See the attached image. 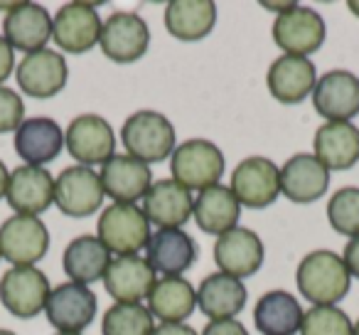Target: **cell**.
<instances>
[{
	"label": "cell",
	"mask_w": 359,
	"mask_h": 335,
	"mask_svg": "<svg viewBox=\"0 0 359 335\" xmlns=\"http://www.w3.org/2000/svg\"><path fill=\"white\" fill-rule=\"evenodd\" d=\"M104 185L96 171L86 165H72L55 180V205L67 217H89L104 205Z\"/></svg>",
	"instance_id": "cell-9"
},
{
	"label": "cell",
	"mask_w": 359,
	"mask_h": 335,
	"mask_svg": "<svg viewBox=\"0 0 359 335\" xmlns=\"http://www.w3.org/2000/svg\"><path fill=\"white\" fill-rule=\"evenodd\" d=\"M50 249V232L40 217L13 215L0 227V256L13 266H35Z\"/></svg>",
	"instance_id": "cell-5"
},
{
	"label": "cell",
	"mask_w": 359,
	"mask_h": 335,
	"mask_svg": "<svg viewBox=\"0 0 359 335\" xmlns=\"http://www.w3.org/2000/svg\"><path fill=\"white\" fill-rule=\"evenodd\" d=\"M101 52L109 60L118 62V65H130V62L140 60L148 52L150 45V30L148 22L130 11L111 13L104 20L99 37Z\"/></svg>",
	"instance_id": "cell-6"
},
{
	"label": "cell",
	"mask_w": 359,
	"mask_h": 335,
	"mask_svg": "<svg viewBox=\"0 0 359 335\" xmlns=\"http://www.w3.org/2000/svg\"><path fill=\"white\" fill-rule=\"evenodd\" d=\"M111 264V251L101 244L99 237L81 235L72 239L62 256V266H65L67 276L74 284H94V281L104 279L106 269Z\"/></svg>",
	"instance_id": "cell-32"
},
{
	"label": "cell",
	"mask_w": 359,
	"mask_h": 335,
	"mask_svg": "<svg viewBox=\"0 0 359 335\" xmlns=\"http://www.w3.org/2000/svg\"><path fill=\"white\" fill-rule=\"evenodd\" d=\"M310 96L315 111L327 121H349L359 114V77L347 70L325 72Z\"/></svg>",
	"instance_id": "cell-15"
},
{
	"label": "cell",
	"mask_w": 359,
	"mask_h": 335,
	"mask_svg": "<svg viewBox=\"0 0 359 335\" xmlns=\"http://www.w3.org/2000/svg\"><path fill=\"white\" fill-rule=\"evenodd\" d=\"M65 145L74 160L81 165H104L106 160L114 158L116 136L109 121L96 114H81L67 126Z\"/></svg>",
	"instance_id": "cell-12"
},
{
	"label": "cell",
	"mask_w": 359,
	"mask_h": 335,
	"mask_svg": "<svg viewBox=\"0 0 359 335\" xmlns=\"http://www.w3.org/2000/svg\"><path fill=\"white\" fill-rule=\"evenodd\" d=\"M6 200L15 210V215L37 217L55 202V178L45 168L20 165L18 171L11 173Z\"/></svg>",
	"instance_id": "cell-16"
},
{
	"label": "cell",
	"mask_w": 359,
	"mask_h": 335,
	"mask_svg": "<svg viewBox=\"0 0 359 335\" xmlns=\"http://www.w3.org/2000/svg\"><path fill=\"white\" fill-rule=\"evenodd\" d=\"M327 220L339 235L359 237V188H342L330 197Z\"/></svg>",
	"instance_id": "cell-35"
},
{
	"label": "cell",
	"mask_w": 359,
	"mask_h": 335,
	"mask_svg": "<svg viewBox=\"0 0 359 335\" xmlns=\"http://www.w3.org/2000/svg\"><path fill=\"white\" fill-rule=\"evenodd\" d=\"M197 308V291L182 276H165L153 286L148 296L150 315L163 323H182Z\"/></svg>",
	"instance_id": "cell-31"
},
{
	"label": "cell",
	"mask_w": 359,
	"mask_h": 335,
	"mask_svg": "<svg viewBox=\"0 0 359 335\" xmlns=\"http://www.w3.org/2000/svg\"><path fill=\"white\" fill-rule=\"evenodd\" d=\"M101 185L104 192L114 202L133 205L135 200L145 197V192L153 185V173L145 163L130 155H114L101 165Z\"/></svg>",
	"instance_id": "cell-18"
},
{
	"label": "cell",
	"mask_w": 359,
	"mask_h": 335,
	"mask_svg": "<svg viewBox=\"0 0 359 335\" xmlns=\"http://www.w3.org/2000/svg\"><path fill=\"white\" fill-rule=\"evenodd\" d=\"M325 20L313 8L290 6L273 22V42L285 55L308 57L325 42Z\"/></svg>",
	"instance_id": "cell-10"
},
{
	"label": "cell",
	"mask_w": 359,
	"mask_h": 335,
	"mask_svg": "<svg viewBox=\"0 0 359 335\" xmlns=\"http://www.w3.org/2000/svg\"><path fill=\"white\" fill-rule=\"evenodd\" d=\"M215 261L222 269V274L246 279V276L256 274L264 264V242L259 239L256 232L234 227L226 235L217 237Z\"/></svg>",
	"instance_id": "cell-17"
},
{
	"label": "cell",
	"mask_w": 359,
	"mask_h": 335,
	"mask_svg": "<svg viewBox=\"0 0 359 335\" xmlns=\"http://www.w3.org/2000/svg\"><path fill=\"white\" fill-rule=\"evenodd\" d=\"M148 264L165 276H182L197 261V244L182 230H158L148 242Z\"/></svg>",
	"instance_id": "cell-26"
},
{
	"label": "cell",
	"mask_w": 359,
	"mask_h": 335,
	"mask_svg": "<svg viewBox=\"0 0 359 335\" xmlns=\"http://www.w3.org/2000/svg\"><path fill=\"white\" fill-rule=\"evenodd\" d=\"M121 140L130 158L140 163H160L175 150V129L158 111H135L121 129Z\"/></svg>",
	"instance_id": "cell-3"
},
{
	"label": "cell",
	"mask_w": 359,
	"mask_h": 335,
	"mask_svg": "<svg viewBox=\"0 0 359 335\" xmlns=\"http://www.w3.org/2000/svg\"><path fill=\"white\" fill-rule=\"evenodd\" d=\"M352 335H359V318H357V323H354V328H352Z\"/></svg>",
	"instance_id": "cell-43"
},
{
	"label": "cell",
	"mask_w": 359,
	"mask_h": 335,
	"mask_svg": "<svg viewBox=\"0 0 359 335\" xmlns=\"http://www.w3.org/2000/svg\"><path fill=\"white\" fill-rule=\"evenodd\" d=\"M202 335H249V330L239 320H210L202 330Z\"/></svg>",
	"instance_id": "cell-37"
},
{
	"label": "cell",
	"mask_w": 359,
	"mask_h": 335,
	"mask_svg": "<svg viewBox=\"0 0 359 335\" xmlns=\"http://www.w3.org/2000/svg\"><path fill=\"white\" fill-rule=\"evenodd\" d=\"M349 11H352L354 15L359 18V0H349Z\"/></svg>",
	"instance_id": "cell-42"
},
{
	"label": "cell",
	"mask_w": 359,
	"mask_h": 335,
	"mask_svg": "<svg viewBox=\"0 0 359 335\" xmlns=\"http://www.w3.org/2000/svg\"><path fill=\"white\" fill-rule=\"evenodd\" d=\"M313 150L327 171H349L359 163V129L349 121H327L315 131Z\"/></svg>",
	"instance_id": "cell-23"
},
{
	"label": "cell",
	"mask_w": 359,
	"mask_h": 335,
	"mask_svg": "<svg viewBox=\"0 0 359 335\" xmlns=\"http://www.w3.org/2000/svg\"><path fill=\"white\" fill-rule=\"evenodd\" d=\"M330 185V171L313 153H298L280 168V192L290 202L310 205L320 200Z\"/></svg>",
	"instance_id": "cell-19"
},
{
	"label": "cell",
	"mask_w": 359,
	"mask_h": 335,
	"mask_svg": "<svg viewBox=\"0 0 359 335\" xmlns=\"http://www.w3.org/2000/svg\"><path fill=\"white\" fill-rule=\"evenodd\" d=\"M50 294V281L35 266H13L0 279V301L15 318H35Z\"/></svg>",
	"instance_id": "cell-8"
},
{
	"label": "cell",
	"mask_w": 359,
	"mask_h": 335,
	"mask_svg": "<svg viewBox=\"0 0 359 335\" xmlns=\"http://www.w3.org/2000/svg\"><path fill=\"white\" fill-rule=\"evenodd\" d=\"M246 286L229 274H210L197 289V306L210 320H231L246 306Z\"/></svg>",
	"instance_id": "cell-27"
},
{
	"label": "cell",
	"mask_w": 359,
	"mask_h": 335,
	"mask_svg": "<svg viewBox=\"0 0 359 335\" xmlns=\"http://www.w3.org/2000/svg\"><path fill=\"white\" fill-rule=\"evenodd\" d=\"M101 27H104V22L96 13V6L67 3L57 11L55 20H52V40L57 42L62 52L84 55L91 47L99 45Z\"/></svg>",
	"instance_id": "cell-11"
},
{
	"label": "cell",
	"mask_w": 359,
	"mask_h": 335,
	"mask_svg": "<svg viewBox=\"0 0 359 335\" xmlns=\"http://www.w3.org/2000/svg\"><path fill=\"white\" fill-rule=\"evenodd\" d=\"M45 313L57 333H81L96 315V294L89 286L67 281L52 289Z\"/></svg>",
	"instance_id": "cell-13"
},
{
	"label": "cell",
	"mask_w": 359,
	"mask_h": 335,
	"mask_svg": "<svg viewBox=\"0 0 359 335\" xmlns=\"http://www.w3.org/2000/svg\"><path fill=\"white\" fill-rule=\"evenodd\" d=\"M192 215H195V222L202 232L222 237L234 227H239L241 202L236 200L231 188H224L219 183V185H212L200 192L195 207H192Z\"/></svg>",
	"instance_id": "cell-28"
},
{
	"label": "cell",
	"mask_w": 359,
	"mask_h": 335,
	"mask_svg": "<svg viewBox=\"0 0 359 335\" xmlns=\"http://www.w3.org/2000/svg\"><path fill=\"white\" fill-rule=\"evenodd\" d=\"M170 171H172L175 183H180L187 190L202 192L212 185H219L224 176V153L212 140L190 138L175 145Z\"/></svg>",
	"instance_id": "cell-2"
},
{
	"label": "cell",
	"mask_w": 359,
	"mask_h": 335,
	"mask_svg": "<svg viewBox=\"0 0 359 335\" xmlns=\"http://www.w3.org/2000/svg\"><path fill=\"white\" fill-rule=\"evenodd\" d=\"M344 266H347L349 276L359 279V237H352L344 247V256H342Z\"/></svg>",
	"instance_id": "cell-38"
},
{
	"label": "cell",
	"mask_w": 359,
	"mask_h": 335,
	"mask_svg": "<svg viewBox=\"0 0 359 335\" xmlns=\"http://www.w3.org/2000/svg\"><path fill=\"white\" fill-rule=\"evenodd\" d=\"M99 239L109 251H116L118 256H130L145 249L150 242V222L143 215V210L135 205H121L114 202L106 207L99 217Z\"/></svg>",
	"instance_id": "cell-4"
},
{
	"label": "cell",
	"mask_w": 359,
	"mask_h": 335,
	"mask_svg": "<svg viewBox=\"0 0 359 335\" xmlns=\"http://www.w3.org/2000/svg\"><path fill=\"white\" fill-rule=\"evenodd\" d=\"M354 323L337 306H313L303 313L300 335H352Z\"/></svg>",
	"instance_id": "cell-34"
},
{
	"label": "cell",
	"mask_w": 359,
	"mask_h": 335,
	"mask_svg": "<svg viewBox=\"0 0 359 335\" xmlns=\"http://www.w3.org/2000/svg\"><path fill=\"white\" fill-rule=\"evenodd\" d=\"M153 335H200V333L185 323H160L153 330Z\"/></svg>",
	"instance_id": "cell-40"
},
{
	"label": "cell",
	"mask_w": 359,
	"mask_h": 335,
	"mask_svg": "<svg viewBox=\"0 0 359 335\" xmlns=\"http://www.w3.org/2000/svg\"><path fill=\"white\" fill-rule=\"evenodd\" d=\"M229 188L236 195V200L241 202V207L264 210V207L273 205L280 192L278 165L269 158H261V155H251L236 165Z\"/></svg>",
	"instance_id": "cell-7"
},
{
	"label": "cell",
	"mask_w": 359,
	"mask_h": 335,
	"mask_svg": "<svg viewBox=\"0 0 359 335\" xmlns=\"http://www.w3.org/2000/svg\"><path fill=\"white\" fill-rule=\"evenodd\" d=\"M266 84L276 101L280 104H300L305 96L313 94L318 84V72L308 57L283 55L269 67Z\"/></svg>",
	"instance_id": "cell-22"
},
{
	"label": "cell",
	"mask_w": 359,
	"mask_h": 335,
	"mask_svg": "<svg viewBox=\"0 0 359 335\" xmlns=\"http://www.w3.org/2000/svg\"><path fill=\"white\" fill-rule=\"evenodd\" d=\"M62 145H65V133L60 124L47 116L22 121V126L15 131V153L27 165L42 168L62 153Z\"/></svg>",
	"instance_id": "cell-25"
},
{
	"label": "cell",
	"mask_w": 359,
	"mask_h": 335,
	"mask_svg": "<svg viewBox=\"0 0 359 335\" xmlns=\"http://www.w3.org/2000/svg\"><path fill=\"white\" fill-rule=\"evenodd\" d=\"M13 67H15V55H13V47L8 45V40L0 35V81H6L11 77Z\"/></svg>",
	"instance_id": "cell-39"
},
{
	"label": "cell",
	"mask_w": 359,
	"mask_h": 335,
	"mask_svg": "<svg viewBox=\"0 0 359 335\" xmlns=\"http://www.w3.org/2000/svg\"><path fill=\"white\" fill-rule=\"evenodd\" d=\"M3 37L13 50L40 52L52 40V18L37 3H20L3 20Z\"/></svg>",
	"instance_id": "cell-24"
},
{
	"label": "cell",
	"mask_w": 359,
	"mask_h": 335,
	"mask_svg": "<svg viewBox=\"0 0 359 335\" xmlns=\"http://www.w3.org/2000/svg\"><path fill=\"white\" fill-rule=\"evenodd\" d=\"M254 323L264 335H295L303 323V306L288 291H269L256 301Z\"/></svg>",
	"instance_id": "cell-30"
},
{
	"label": "cell",
	"mask_w": 359,
	"mask_h": 335,
	"mask_svg": "<svg viewBox=\"0 0 359 335\" xmlns=\"http://www.w3.org/2000/svg\"><path fill=\"white\" fill-rule=\"evenodd\" d=\"M55 335H81V333H55Z\"/></svg>",
	"instance_id": "cell-45"
},
{
	"label": "cell",
	"mask_w": 359,
	"mask_h": 335,
	"mask_svg": "<svg viewBox=\"0 0 359 335\" xmlns=\"http://www.w3.org/2000/svg\"><path fill=\"white\" fill-rule=\"evenodd\" d=\"M0 259H3V256H0Z\"/></svg>",
	"instance_id": "cell-46"
},
{
	"label": "cell",
	"mask_w": 359,
	"mask_h": 335,
	"mask_svg": "<svg viewBox=\"0 0 359 335\" xmlns=\"http://www.w3.org/2000/svg\"><path fill=\"white\" fill-rule=\"evenodd\" d=\"M155 284H158L155 269L148 264V259L138 254L111 259L104 274V286L116 298V303H140L145 296H150Z\"/></svg>",
	"instance_id": "cell-20"
},
{
	"label": "cell",
	"mask_w": 359,
	"mask_h": 335,
	"mask_svg": "<svg viewBox=\"0 0 359 335\" xmlns=\"http://www.w3.org/2000/svg\"><path fill=\"white\" fill-rule=\"evenodd\" d=\"M0 335H15V333H13V330H3V328H0Z\"/></svg>",
	"instance_id": "cell-44"
},
{
	"label": "cell",
	"mask_w": 359,
	"mask_h": 335,
	"mask_svg": "<svg viewBox=\"0 0 359 335\" xmlns=\"http://www.w3.org/2000/svg\"><path fill=\"white\" fill-rule=\"evenodd\" d=\"M22 116H25V104H22L20 94L8 86H0V133H11L22 126Z\"/></svg>",
	"instance_id": "cell-36"
},
{
	"label": "cell",
	"mask_w": 359,
	"mask_h": 335,
	"mask_svg": "<svg viewBox=\"0 0 359 335\" xmlns=\"http://www.w3.org/2000/svg\"><path fill=\"white\" fill-rule=\"evenodd\" d=\"M18 84L27 96L35 99H50L57 96L67 86V77H69V67H67L65 57L60 52L40 50L30 52L22 57V62L15 70Z\"/></svg>",
	"instance_id": "cell-14"
},
{
	"label": "cell",
	"mask_w": 359,
	"mask_h": 335,
	"mask_svg": "<svg viewBox=\"0 0 359 335\" xmlns=\"http://www.w3.org/2000/svg\"><path fill=\"white\" fill-rule=\"evenodd\" d=\"M217 25V6L212 0H172L165 8V27L182 42H197Z\"/></svg>",
	"instance_id": "cell-29"
},
{
	"label": "cell",
	"mask_w": 359,
	"mask_h": 335,
	"mask_svg": "<svg viewBox=\"0 0 359 335\" xmlns=\"http://www.w3.org/2000/svg\"><path fill=\"white\" fill-rule=\"evenodd\" d=\"M153 315L140 303H114L101 320V335H153Z\"/></svg>",
	"instance_id": "cell-33"
},
{
	"label": "cell",
	"mask_w": 359,
	"mask_h": 335,
	"mask_svg": "<svg viewBox=\"0 0 359 335\" xmlns=\"http://www.w3.org/2000/svg\"><path fill=\"white\" fill-rule=\"evenodd\" d=\"M8 180H11V173H8L6 163H3V160H0V200H3V197H6Z\"/></svg>",
	"instance_id": "cell-41"
},
{
	"label": "cell",
	"mask_w": 359,
	"mask_h": 335,
	"mask_svg": "<svg viewBox=\"0 0 359 335\" xmlns=\"http://www.w3.org/2000/svg\"><path fill=\"white\" fill-rule=\"evenodd\" d=\"M192 192L172 178L153 183L143 197V215L160 230H180L192 217Z\"/></svg>",
	"instance_id": "cell-21"
},
{
	"label": "cell",
	"mask_w": 359,
	"mask_h": 335,
	"mask_svg": "<svg viewBox=\"0 0 359 335\" xmlns=\"http://www.w3.org/2000/svg\"><path fill=\"white\" fill-rule=\"evenodd\" d=\"M295 284L303 298H308L313 306H337V301L347 296L352 276L342 256L330 249H315L298 264Z\"/></svg>",
	"instance_id": "cell-1"
}]
</instances>
